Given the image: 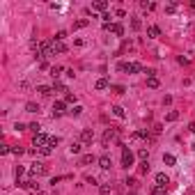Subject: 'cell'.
I'll return each mask as SVG.
<instances>
[{"mask_svg": "<svg viewBox=\"0 0 195 195\" xmlns=\"http://www.w3.org/2000/svg\"><path fill=\"white\" fill-rule=\"evenodd\" d=\"M133 161H135V154L129 149V147H124V149H122V168L129 170V168L133 165Z\"/></svg>", "mask_w": 195, "mask_h": 195, "instance_id": "cell-1", "label": "cell"}, {"mask_svg": "<svg viewBox=\"0 0 195 195\" xmlns=\"http://www.w3.org/2000/svg\"><path fill=\"white\" fill-rule=\"evenodd\" d=\"M113 140H117V129H106V133H103V138H101V145L103 147H108L110 143H113Z\"/></svg>", "mask_w": 195, "mask_h": 195, "instance_id": "cell-2", "label": "cell"}, {"mask_svg": "<svg viewBox=\"0 0 195 195\" xmlns=\"http://www.w3.org/2000/svg\"><path fill=\"white\" fill-rule=\"evenodd\" d=\"M103 30H110L113 34L122 37V34H124V25H122V23H103Z\"/></svg>", "mask_w": 195, "mask_h": 195, "instance_id": "cell-3", "label": "cell"}, {"mask_svg": "<svg viewBox=\"0 0 195 195\" xmlns=\"http://www.w3.org/2000/svg\"><path fill=\"white\" fill-rule=\"evenodd\" d=\"M64 113H69L67 110V101H55L53 103V117H60Z\"/></svg>", "mask_w": 195, "mask_h": 195, "instance_id": "cell-4", "label": "cell"}, {"mask_svg": "<svg viewBox=\"0 0 195 195\" xmlns=\"http://www.w3.org/2000/svg\"><path fill=\"white\" fill-rule=\"evenodd\" d=\"M30 175L32 177H39V175H48V168H46L44 163H34L30 168Z\"/></svg>", "mask_w": 195, "mask_h": 195, "instance_id": "cell-5", "label": "cell"}, {"mask_svg": "<svg viewBox=\"0 0 195 195\" xmlns=\"http://www.w3.org/2000/svg\"><path fill=\"white\" fill-rule=\"evenodd\" d=\"M48 140H51V138H46L44 133H37V135H34V140H32V145L37 147V149H41V147L48 145Z\"/></svg>", "mask_w": 195, "mask_h": 195, "instance_id": "cell-6", "label": "cell"}, {"mask_svg": "<svg viewBox=\"0 0 195 195\" xmlns=\"http://www.w3.org/2000/svg\"><path fill=\"white\" fill-rule=\"evenodd\" d=\"M126 71H129V74H140V71L145 74V67H143L140 62H129V64H126Z\"/></svg>", "mask_w": 195, "mask_h": 195, "instance_id": "cell-7", "label": "cell"}, {"mask_svg": "<svg viewBox=\"0 0 195 195\" xmlns=\"http://www.w3.org/2000/svg\"><path fill=\"white\" fill-rule=\"evenodd\" d=\"M92 140H94V133L90 131V129H85V131L80 133V143L83 145H92Z\"/></svg>", "mask_w": 195, "mask_h": 195, "instance_id": "cell-8", "label": "cell"}, {"mask_svg": "<svg viewBox=\"0 0 195 195\" xmlns=\"http://www.w3.org/2000/svg\"><path fill=\"white\" fill-rule=\"evenodd\" d=\"M106 9H108V2H106V0H97V2H92V11H103V14H106Z\"/></svg>", "mask_w": 195, "mask_h": 195, "instance_id": "cell-9", "label": "cell"}, {"mask_svg": "<svg viewBox=\"0 0 195 195\" xmlns=\"http://www.w3.org/2000/svg\"><path fill=\"white\" fill-rule=\"evenodd\" d=\"M110 87V83H108V78H99L97 83H94V90H99V92H103V90H108Z\"/></svg>", "mask_w": 195, "mask_h": 195, "instance_id": "cell-10", "label": "cell"}, {"mask_svg": "<svg viewBox=\"0 0 195 195\" xmlns=\"http://www.w3.org/2000/svg\"><path fill=\"white\" fill-rule=\"evenodd\" d=\"M147 37H149V39L161 37V28H158V25H149V28H147Z\"/></svg>", "mask_w": 195, "mask_h": 195, "instance_id": "cell-11", "label": "cell"}, {"mask_svg": "<svg viewBox=\"0 0 195 195\" xmlns=\"http://www.w3.org/2000/svg\"><path fill=\"white\" fill-rule=\"evenodd\" d=\"M168 184H170L168 175H165V172H158V175H156V186H163V188H165Z\"/></svg>", "mask_w": 195, "mask_h": 195, "instance_id": "cell-12", "label": "cell"}, {"mask_svg": "<svg viewBox=\"0 0 195 195\" xmlns=\"http://www.w3.org/2000/svg\"><path fill=\"white\" fill-rule=\"evenodd\" d=\"M97 163H99V168H101V170H110V165H113V163H110V156H106V154L99 158Z\"/></svg>", "mask_w": 195, "mask_h": 195, "instance_id": "cell-13", "label": "cell"}, {"mask_svg": "<svg viewBox=\"0 0 195 195\" xmlns=\"http://www.w3.org/2000/svg\"><path fill=\"white\" fill-rule=\"evenodd\" d=\"M53 53H67V44H64V41H55V39H53Z\"/></svg>", "mask_w": 195, "mask_h": 195, "instance_id": "cell-14", "label": "cell"}, {"mask_svg": "<svg viewBox=\"0 0 195 195\" xmlns=\"http://www.w3.org/2000/svg\"><path fill=\"white\" fill-rule=\"evenodd\" d=\"M37 92L41 94V97H51V92H53V85H37Z\"/></svg>", "mask_w": 195, "mask_h": 195, "instance_id": "cell-15", "label": "cell"}, {"mask_svg": "<svg viewBox=\"0 0 195 195\" xmlns=\"http://www.w3.org/2000/svg\"><path fill=\"white\" fill-rule=\"evenodd\" d=\"M179 120V113H177V110H170L168 115H165V122H177Z\"/></svg>", "mask_w": 195, "mask_h": 195, "instance_id": "cell-16", "label": "cell"}, {"mask_svg": "<svg viewBox=\"0 0 195 195\" xmlns=\"http://www.w3.org/2000/svg\"><path fill=\"white\" fill-rule=\"evenodd\" d=\"M80 149H83V143H71V147H69L71 154H80Z\"/></svg>", "mask_w": 195, "mask_h": 195, "instance_id": "cell-17", "label": "cell"}, {"mask_svg": "<svg viewBox=\"0 0 195 195\" xmlns=\"http://www.w3.org/2000/svg\"><path fill=\"white\" fill-rule=\"evenodd\" d=\"M113 115H115V117H120V120H122V117L126 115V113H124V108H122V106H113Z\"/></svg>", "mask_w": 195, "mask_h": 195, "instance_id": "cell-18", "label": "cell"}, {"mask_svg": "<svg viewBox=\"0 0 195 195\" xmlns=\"http://www.w3.org/2000/svg\"><path fill=\"white\" fill-rule=\"evenodd\" d=\"M163 163H165V165H175L177 158H175L172 154H163Z\"/></svg>", "mask_w": 195, "mask_h": 195, "instance_id": "cell-19", "label": "cell"}, {"mask_svg": "<svg viewBox=\"0 0 195 195\" xmlns=\"http://www.w3.org/2000/svg\"><path fill=\"white\" fill-rule=\"evenodd\" d=\"M90 163H94V156H92V154L80 156V165H90Z\"/></svg>", "mask_w": 195, "mask_h": 195, "instance_id": "cell-20", "label": "cell"}, {"mask_svg": "<svg viewBox=\"0 0 195 195\" xmlns=\"http://www.w3.org/2000/svg\"><path fill=\"white\" fill-rule=\"evenodd\" d=\"M53 90H57V92H64V94H69V90H67V87L62 85L60 80H55V83H53Z\"/></svg>", "mask_w": 195, "mask_h": 195, "instance_id": "cell-21", "label": "cell"}, {"mask_svg": "<svg viewBox=\"0 0 195 195\" xmlns=\"http://www.w3.org/2000/svg\"><path fill=\"white\" fill-rule=\"evenodd\" d=\"M25 113H39V106H37V103H32V101H30V103H25Z\"/></svg>", "mask_w": 195, "mask_h": 195, "instance_id": "cell-22", "label": "cell"}, {"mask_svg": "<svg viewBox=\"0 0 195 195\" xmlns=\"http://www.w3.org/2000/svg\"><path fill=\"white\" fill-rule=\"evenodd\" d=\"M87 23H90V21H87V19H78V21H76V23H74V30H80V28H85V25H87Z\"/></svg>", "mask_w": 195, "mask_h": 195, "instance_id": "cell-23", "label": "cell"}, {"mask_svg": "<svg viewBox=\"0 0 195 195\" xmlns=\"http://www.w3.org/2000/svg\"><path fill=\"white\" fill-rule=\"evenodd\" d=\"M131 25H133V30H140V28H143V21H140L138 16H133V19H131Z\"/></svg>", "mask_w": 195, "mask_h": 195, "instance_id": "cell-24", "label": "cell"}, {"mask_svg": "<svg viewBox=\"0 0 195 195\" xmlns=\"http://www.w3.org/2000/svg\"><path fill=\"white\" fill-rule=\"evenodd\" d=\"M138 158H140V161H147V158H149V152H147V149H138Z\"/></svg>", "mask_w": 195, "mask_h": 195, "instance_id": "cell-25", "label": "cell"}, {"mask_svg": "<svg viewBox=\"0 0 195 195\" xmlns=\"http://www.w3.org/2000/svg\"><path fill=\"white\" fill-rule=\"evenodd\" d=\"M60 74H62V67H51V76L55 80H57V76H60Z\"/></svg>", "mask_w": 195, "mask_h": 195, "instance_id": "cell-26", "label": "cell"}, {"mask_svg": "<svg viewBox=\"0 0 195 195\" xmlns=\"http://www.w3.org/2000/svg\"><path fill=\"white\" fill-rule=\"evenodd\" d=\"M147 87H152V90L158 87V78H156V76H154V78H147Z\"/></svg>", "mask_w": 195, "mask_h": 195, "instance_id": "cell-27", "label": "cell"}, {"mask_svg": "<svg viewBox=\"0 0 195 195\" xmlns=\"http://www.w3.org/2000/svg\"><path fill=\"white\" fill-rule=\"evenodd\" d=\"M80 113H83V108H80V106H74V108L69 110V115H71V117H78Z\"/></svg>", "mask_w": 195, "mask_h": 195, "instance_id": "cell-28", "label": "cell"}, {"mask_svg": "<svg viewBox=\"0 0 195 195\" xmlns=\"http://www.w3.org/2000/svg\"><path fill=\"white\" fill-rule=\"evenodd\" d=\"M99 191H101V195H110V191H113V188H110V184H101V188H99Z\"/></svg>", "mask_w": 195, "mask_h": 195, "instance_id": "cell-29", "label": "cell"}, {"mask_svg": "<svg viewBox=\"0 0 195 195\" xmlns=\"http://www.w3.org/2000/svg\"><path fill=\"white\" fill-rule=\"evenodd\" d=\"M152 195H165V188L163 186H154L152 188Z\"/></svg>", "mask_w": 195, "mask_h": 195, "instance_id": "cell-30", "label": "cell"}, {"mask_svg": "<svg viewBox=\"0 0 195 195\" xmlns=\"http://www.w3.org/2000/svg\"><path fill=\"white\" fill-rule=\"evenodd\" d=\"M39 154H41V156H51V154H53V149H51L48 145H46V147H41V149H39Z\"/></svg>", "mask_w": 195, "mask_h": 195, "instance_id": "cell-31", "label": "cell"}, {"mask_svg": "<svg viewBox=\"0 0 195 195\" xmlns=\"http://www.w3.org/2000/svg\"><path fill=\"white\" fill-rule=\"evenodd\" d=\"M138 172H140V175H147V172H149V163H147V161L140 163V170H138Z\"/></svg>", "mask_w": 195, "mask_h": 195, "instance_id": "cell-32", "label": "cell"}, {"mask_svg": "<svg viewBox=\"0 0 195 195\" xmlns=\"http://www.w3.org/2000/svg\"><path fill=\"white\" fill-rule=\"evenodd\" d=\"M57 145H60V138H57V135H53V138L48 140V147L53 149V147H57Z\"/></svg>", "mask_w": 195, "mask_h": 195, "instance_id": "cell-33", "label": "cell"}, {"mask_svg": "<svg viewBox=\"0 0 195 195\" xmlns=\"http://www.w3.org/2000/svg\"><path fill=\"white\" fill-rule=\"evenodd\" d=\"M23 172H25V168H23V165H19V168H16V181H21V177H23Z\"/></svg>", "mask_w": 195, "mask_h": 195, "instance_id": "cell-34", "label": "cell"}, {"mask_svg": "<svg viewBox=\"0 0 195 195\" xmlns=\"http://www.w3.org/2000/svg\"><path fill=\"white\" fill-rule=\"evenodd\" d=\"M110 90H113L115 94H124V92H126V90H124L122 85H113V87H110Z\"/></svg>", "mask_w": 195, "mask_h": 195, "instance_id": "cell-35", "label": "cell"}, {"mask_svg": "<svg viewBox=\"0 0 195 195\" xmlns=\"http://www.w3.org/2000/svg\"><path fill=\"white\" fill-rule=\"evenodd\" d=\"M140 7H143V9H147V11H152V9L156 7V5H154V2H143V5H140Z\"/></svg>", "mask_w": 195, "mask_h": 195, "instance_id": "cell-36", "label": "cell"}, {"mask_svg": "<svg viewBox=\"0 0 195 195\" xmlns=\"http://www.w3.org/2000/svg\"><path fill=\"white\" fill-rule=\"evenodd\" d=\"M28 129H30V131H34V135H37V133H41V131H39V129H41V126H39V124H37V122H34V124H30V126H28Z\"/></svg>", "mask_w": 195, "mask_h": 195, "instance_id": "cell-37", "label": "cell"}, {"mask_svg": "<svg viewBox=\"0 0 195 195\" xmlns=\"http://www.w3.org/2000/svg\"><path fill=\"white\" fill-rule=\"evenodd\" d=\"M64 37H67V32H64V30H60V32L55 34V41H64Z\"/></svg>", "mask_w": 195, "mask_h": 195, "instance_id": "cell-38", "label": "cell"}, {"mask_svg": "<svg viewBox=\"0 0 195 195\" xmlns=\"http://www.w3.org/2000/svg\"><path fill=\"white\" fill-rule=\"evenodd\" d=\"M64 101H67V103H74V101H76V94H71V92H69L67 97H64Z\"/></svg>", "mask_w": 195, "mask_h": 195, "instance_id": "cell-39", "label": "cell"}, {"mask_svg": "<svg viewBox=\"0 0 195 195\" xmlns=\"http://www.w3.org/2000/svg\"><path fill=\"white\" fill-rule=\"evenodd\" d=\"M11 154H16V156H21V154H23V147H11Z\"/></svg>", "mask_w": 195, "mask_h": 195, "instance_id": "cell-40", "label": "cell"}, {"mask_svg": "<svg viewBox=\"0 0 195 195\" xmlns=\"http://www.w3.org/2000/svg\"><path fill=\"white\" fill-rule=\"evenodd\" d=\"M9 152H11L9 145H2V147H0V154H9Z\"/></svg>", "mask_w": 195, "mask_h": 195, "instance_id": "cell-41", "label": "cell"}, {"mask_svg": "<svg viewBox=\"0 0 195 195\" xmlns=\"http://www.w3.org/2000/svg\"><path fill=\"white\" fill-rule=\"evenodd\" d=\"M124 184H129V186H131V188H135V186H138V181H135V179H133V177H131V179H126V181H124Z\"/></svg>", "mask_w": 195, "mask_h": 195, "instance_id": "cell-42", "label": "cell"}, {"mask_svg": "<svg viewBox=\"0 0 195 195\" xmlns=\"http://www.w3.org/2000/svg\"><path fill=\"white\" fill-rule=\"evenodd\" d=\"M175 9H177V5H175V2H170V5H168V7H165V11H168V14H172V11H175Z\"/></svg>", "mask_w": 195, "mask_h": 195, "instance_id": "cell-43", "label": "cell"}, {"mask_svg": "<svg viewBox=\"0 0 195 195\" xmlns=\"http://www.w3.org/2000/svg\"><path fill=\"white\" fill-rule=\"evenodd\" d=\"M126 64L129 62H120V64H117V71H126Z\"/></svg>", "mask_w": 195, "mask_h": 195, "instance_id": "cell-44", "label": "cell"}, {"mask_svg": "<svg viewBox=\"0 0 195 195\" xmlns=\"http://www.w3.org/2000/svg\"><path fill=\"white\" fill-rule=\"evenodd\" d=\"M101 19H103V23H110V14L106 11V14H101Z\"/></svg>", "mask_w": 195, "mask_h": 195, "instance_id": "cell-45", "label": "cell"}, {"mask_svg": "<svg viewBox=\"0 0 195 195\" xmlns=\"http://www.w3.org/2000/svg\"><path fill=\"white\" fill-rule=\"evenodd\" d=\"M188 131H191V133H195V122H193V124H188Z\"/></svg>", "mask_w": 195, "mask_h": 195, "instance_id": "cell-46", "label": "cell"}, {"mask_svg": "<svg viewBox=\"0 0 195 195\" xmlns=\"http://www.w3.org/2000/svg\"><path fill=\"white\" fill-rule=\"evenodd\" d=\"M191 7H193V9H195V0H193V2H191Z\"/></svg>", "mask_w": 195, "mask_h": 195, "instance_id": "cell-47", "label": "cell"}]
</instances>
